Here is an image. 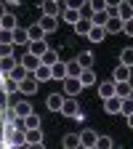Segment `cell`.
I'll use <instances>...</instances> for the list:
<instances>
[{
  "label": "cell",
  "instance_id": "cell-1",
  "mask_svg": "<svg viewBox=\"0 0 133 149\" xmlns=\"http://www.w3.org/2000/svg\"><path fill=\"white\" fill-rule=\"evenodd\" d=\"M37 6H40L43 16H48V19H59L67 3H59V0H45V3H37Z\"/></svg>",
  "mask_w": 133,
  "mask_h": 149
},
{
  "label": "cell",
  "instance_id": "cell-2",
  "mask_svg": "<svg viewBox=\"0 0 133 149\" xmlns=\"http://www.w3.org/2000/svg\"><path fill=\"white\" fill-rule=\"evenodd\" d=\"M109 13L120 16L123 22H133V3H128V0H117V8L109 11Z\"/></svg>",
  "mask_w": 133,
  "mask_h": 149
},
{
  "label": "cell",
  "instance_id": "cell-3",
  "mask_svg": "<svg viewBox=\"0 0 133 149\" xmlns=\"http://www.w3.org/2000/svg\"><path fill=\"white\" fill-rule=\"evenodd\" d=\"M123 24H125V22H123L120 16H115V13H109V19H107V24H104V32H107V35H120V32H123Z\"/></svg>",
  "mask_w": 133,
  "mask_h": 149
},
{
  "label": "cell",
  "instance_id": "cell-4",
  "mask_svg": "<svg viewBox=\"0 0 133 149\" xmlns=\"http://www.w3.org/2000/svg\"><path fill=\"white\" fill-rule=\"evenodd\" d=\"M80 6H83V3H80ZM80 6H64V11H61V19H64L67 24H72V27H75V24L80 22Z\"/></svg>",
  "mask_w": 133,
  "mask_h": 149
},
{
  "label": "cell",
  "instance_id": "cell-5",
  "mask_svg": "<svg viewBox=\"0 0 133 149\" xmlns=\"http://www.w3.org/2000/svg\"><path fill=\"white\" fill-rule=\"evenodd\" d=\"M80 91H83V85H80L77 77H67L64 80V99H75Z\"/></svg>",
  "mask_w": 133,
  "mask_h": 149
},
{
  "label": "cell",
  "instance_id": "cell-6",
  "mask_svg": "<svg viewBox=\"0 0 133 149\" xmlns=\"http://www.w3.org/2000/svg\"><path fill=\"white\" fill-rule=\"evenodd\" d=\"M96 139H99V133L96 130H80V149H93L96 146Z\"/></svg>",
  "mask_w": 133,
  "mask_h": 149
},
{
  "label": "cell",
  "instance_id": "cell-7",
  "mask_svg": "<svg viewBox=\"0 0 133 149\" xmlns=\"http://www.w3.org/2000/svg\"><path fill=\"white\" fill-rule=\"evenodd\" d=\"M37 88H40V85H37V80L32 77V74L19 83V93H22V96H32V93H37Z\"/></svg>",
  "mask_w": 133,
  "mask_h": 149
},
{
  "label": "cell",
  "instance_id": "cell-8",
  "mask_svg": "<svg viewBox=\"0 0 133 149\" xmlns=\"http://www.w3.org/2000/svg\"><path fill=\"white\" fill-rule=\"evenodd\" d=\"M61 115H64V117H72V120H75V117L80 115V104L75 101V99H64V107H61Z\"/></svg>",
  "mask_w": 133,
  "mask_h": 149
},
{
  "label": "cell",
  "instance_id": "cell-9",
  "mask_svg": "<svg viewBox=\"0 0 133 149\" xmlns=\"http://www.w3.org/2000/svg\"><path fill=\"white\" fill-rule=\"evenodd\" d=\"M35 144H45L43 141V128L40 130H24V146H35Z\"/></svg>",
  "mask_w": 133,
  "mask_h": 149
},
{
  "label": "cell",
  "instance_id": "cell-10",
  "mask_svg": "<svg viewBox=\"0 0 133 149\" xmlns=\"http://www.w3.org/2000/svg\"><path fill=\"white\" fill-rule=\"evenodd\" d=\"M112 83H115V85H117V83H130V69L123 67V64L115 67V72H112Z\"/></svg>",
  "mask_w": 133,
  "mask_h": 149
},
{
  "label": "cell",
  "instance_id": "cell-11",
  "mask_svg": "<svg viewBox=\"0 0 133 149\" xmlns=\"http://www.w3.org/2000/svg\"><path fill=\"white\" fill-rule=\"evenodd\" d=\"M37 27L43 29V35H51V32L59 29V19H48V16H43L40 22H37Z\"/></svg>",
  "mask_w": 133,
  "mask_h": 149
},
{
  "label": "cell",
  "instance_id": "cell-12",
  "mask_svg": "<svg viewBox=\"0 0 133 149\" xmlns=\"http://www.w3.org/2000/svg\"><path fill=\"white\" fill-rule=\"evenodd\" d=\"M61 59H59V51H56V48H48L43 56H40V64L43 67H53V64H59Z\"/></svg>",
  "mask_w": 133,
  "mask_h": 149
},
{
  "label": "cell",
  "instance_id": "cell-13",
  "mask_svg": "<svg viewBox=\"0 0 133 149\" xmlns=\"http://www.w3.org/2000/svg\"><path fill=\"white\" fill-rule=\"evenodd\" d=\"M45 107L51 112H61V107H64V93H51L48 101H45Z\"/></svg>",
  "mask_w": 133,
  "mask_h": 149
},
{
  "label": "cell",
  "instance_id": "cell-14",
  "mask_svg": "<svg viewBox=\"0 0 133 149\" xmlns=\"http://www.w3.org/2000/svg\"><path fill=\"white\" fill-rule=\"evenodd\" d=\"M0 27H3V32H13V29L19 27V22H16V16H13L11 11H6L3 19H0Z\"/></svg>",
  "mask_w": 133,
  "mask_h": 149
},
{
  "label": "cell",
  "instance_id": "cell-15",
  "mask_svg": "<svg viewBox=\"0 0 133 149\" xmlns=\"http://www.w3.org/2000/svg\"><path fill=\"white\" fill-rule=\"evenodd\" d=\"M51 80H59V83L67 80V64H64V61H59V64L51 67Z\"/></svg>",
  "mask_w": 133,
  "mask_h": 149
},
{
  "label": "cell",
  "instance_id": "cell-16",
  "mask_svg": "<svg viewBox=\"0 0 133 149\" xmlns=\"http://www.w3.org/2000/svg\"><path fill=\"white\" fill-rule=\"evenodd\" d=\"M99 96L107 101V99H115V83L112 80H104V83H99Z\"/></svg>",
  "mask_w": 133,
  "mask_h": 149
},
{
  "label": "cell",
  "instance_id": "cell-17",
  "mask_svg": "<svg viewBox=\"0 0 133 149\" xmlns=\"http://www.w3.org/2000/svg\"><path fill=\"white\" fill-rule=\"evenodd\" d=\"M120 109H123V99H107L104 101V112H107V115H120Z\"/></svg>",
  "mask_w": 133,
  "mask_h": 149
},
{
  "label": "cell",
  "instance_id": "cell-18",
  "mask_svg": "<svg viewBox=\"0 0 133 149\" xmlns=\"http://www.w3.org/2000/svg\"><path fill=\"white\" fill-rule=\"evenodd\" d=\"M115 96L123 99V101H125V99H133V88H130V83H117V85H115Z\"/></svg>",
  "mask_w": 133,
  "mask_h": 149
},
{
  "label": "cell",
  "instance_id": "cell-19",
  "mask_svg": "<svg viewBox=\"0 0 133 149\" xmlns=\"http://www.w3.org/2000/svg\"><path fill=\"white\" fill-rule=\"evenodd\" d=\"M24 77H29V72H27V69H24L22 64H16V67L11 69V74H8V80H11V83H16V85L22 83Z\"/></svg>",
  "mask_w": 133,
  "mask_h": 149
},
{
  "label": "cell",
  "instance_id": "cell-20",
  "mask_svg": "<svg viewBox=\"0 0 133 149\" xmlns=\"http://www.w3.org/2000/svg\"><path fill=\"white\" fill-rule=\"evenodd\" d=\"M13 115H16L19 120H24V117H29V115H32V104H29V101H19V104L13 107Z\"/></svg>",
  "mask_w": 133,
  "mask_h": 149
},
{
  "label": "cell",
  "instance_id": "cell-21",
  "mask_svg": "<svg viewBox=\"0 0 133 149\" xmlns=\"http://www.w3.org/2000/svg\"><path fill=\"white\" fill-rule=\"evenodd\" d=\"M61 146L64 149H80V133H67L61 139Z\"/></svg>",
  "mask_w": 133,
  "mask_h": 149
},
{
  "label": "cell",
  "instance_id": "cell-22",
  "mask_svg": "<svg viewBox=\"0 0 133 149\" xmlns=\"http://www.w3.org/2000/svg\"><path fill=\"white\" fill-rule=\"evenodd\" d=\"M11 37H13V45H29V40H27V29H24V27H16V29L11 32Z\"/></svg>",
  "mask_w": 133,
  "mask_h": 149
},
{
  "label": "cell",
  "instance_id": "cell-23",
  "mask_svg": "<svg viewBox=\"0 0 133 149\" xmlns=\"http://www.w3.org/2000/svg\"><path fill=\"white\" fill-rule=\"evenodd\" d=\"M77 80H80L83 88H91V85H96V72H93V69H83V74Z\"/></svg>",
  "mask_w": 133,
  "mask_h": 149
},
{
  "label": "cell",
  "instance_id": "cell-24",
  "mask_svg": "<svg viewBox=\"0 0 133 149\" xmlns=\"http://www.w3.org/2000/svg\"><path fill=\"white\" fill-rule=\"evenodd\" d=\"M19 64H22V67H24V69L32 74L37 67H40V59H35V56H29V53H27V56H22V61H19Z\"/></svg>",
  "mask_w": 133,
  "mask_h": 149
},
{
  "label": "cell",
  "instance_id": "cell-25",
  "mask_svg": "<svg viewBox=\"0 0 133 149\" xmlns=\"http://www.w3.org/2000/svg\"><path fill=\"white\" fill-rule=\"evenodd\" d=\"M45 51H48V43H45V40H40V43H29V51H27V53H29V56H35V59H40Z\"/></svg>",
  "mask_w": 133,
  "mask_h": 149
},
{
  "label": "cell",
  "instance_id": "cell-26",
  "mask_svg": "<svg viewBox=\"0 0 133 149\" xmlns=\"http://www.w3.org/2000/svg\"><path fill=\"white\" fill-rule=\"evenodd\" d=\"M22 123H24V130H40V128H43V123H40V117H37V115H35V112H32V115H29V117H24Z\"/></svg>",
  "mask_w": 133,
  "mask_h": 149
},
{
  "label": "cell",
  "instance_id": "cell-27",
  "mask_svg": "<svg viewBox=\"0 0 133 149\" xmlns=\"http://www.w3.org/2000/svg\"><path fill=\"white\" fill-rule=\"evenodd\" d=\"M32 77L37 80V85H40V83H45V80H51V67H43V64H40V67L32 72Z\"/></svg>",
  "mask_w": 133,
  "mask_h": 149
},
{
  "label": "cell",
  "instance_id": "cell-28",
  "mask_svg": "<svg viewBox=\"0 0 133 149\" xmlns=\"http://www.w3.org/2000/svg\"><path fill=\"white\" fill-rule=\"evenodd\" d=\"M27 40H29V43H40V40H43V29L37 27V24H29V27H27Z\"/></svg>",
  "mask_w": 133,
  "mask_h": 149
},
{
  "label": "cell",
  "instance_id": "cell-29",
  "mask_svg": "<svg viewBox=\"0 0 133 149\" xmlns=\"http://www.w3.org/2000/svg\"><path fill=\"white\" fill-rule=\"evenodd\" d=\"M104 37H107V32H104V27H91V32H88V40L91 43H104Z\"/></svg>",
  "mask_w": 133,
  "mask_h": 149
},
{
  "label": "cell",
  "instance_id": "cell-30",
  "mask_svg": "<svg viewBox=\"0 0 133 149\" xmlns=\"http://www.w3.org/2000/svg\"><path fill=\"white\" fill-rule=\"evenodd\" d=\"M16 64H19V61L13 59V56H6V59H0V74H6V77H8L11 69H13Z\"/></svg>",
  "mask_w": 133,
  "mask_h": 149
},
{
  "label": "cell",
  "instance_id": "cell-31",
  "mask_svg": "<svg viewBox=\"0 0 133 149\" xmlns=\"http://www.w3.org/2000/svg\"><path fill=\"white\" fill-rule=\"evenodd\" d=\"M77 64H80L83 69H93V53H91V51L77 53Z\"/></svg>",
  "mask_w": 133,
  "mask_h": 149
},
{
  "label": "cell",
  "instance_id": "cell-32",
  "mask_svg": "<svg viewBox=\"0 0 133 149\" xmlns=\"http://www.w3.org/2000/svg\"><path fill=\"white\" fill-rule=\"evenodd\" d=\"M120 64H123V67H128V69L133 67V45H128V48H123V51H120Z\"/></svg>",
  "mask_w": 133,
  "mask_h": 149
},
{
  "label": "cell",
  "instance_id": "cell-33",
  "mask_svg": "<svg viewBox=\"0 0 133 149\" xmlns=\"http://www.w3.org/2000/svg\"><path fill=\"white\" fill-rule=\"evenodd\" d=\"M64 64H67V77H80V74H83V67L77 64V59L64 61Z\"/></svg>",
  "mask_w": 133,
  "mask_h": 149
},
{
  "label": "cell",
  "instance_id": "cell-34",
  "mask_svg": "<svg viewBox=\"0 0 133 149\" xmlns=\"http://www.w3.org/2000/svg\"><path fill=\"white\" fill-rule=\"evenodd\" d=\"M91 22H88V19H80V22L77 24H75V32H77V35H83V37H88V32H91Z\"/></svg>",
  "mask_w": 133,
  "mask_h": 149
},
{
  "label": "cell",
  "instance_id": "cell-35",
  "mask_svg": "<svg viewBox=\"0 0 133 149\" xmlns=\"http://www.w3.org/2000/svg\"><path fill=\"white\" fill-rule=\"evenodd\" d=\"M93 149H115V141H112L109 136H99L96 139V146Z\"/></svg>",
  "mask_w": 133,
  "mask_h": 149
},
{
  "label": "cell",
  "instance_id": "cell-36",
  "mask_svg": "<svg viewBox=\"0 0 133 149\" xmlns=\"http://www.w3.org/2000/svg\"><path fill=\"white\" fill-rule=\"evenodd\" d=\"M107 19H109V11H101V13H93L91 24H93V27H104V24H107Z\"/></svg>",
  "mask_w": 133,
  "mask_h": 149
},
{
  "label": "cell",
  "instance_id": "cell-37",
  "mask_svg": "<svg viewBox=\"0 0 133 149\" xmlns=\"http://www.w3.org/2000/svg\"><path fill=\"white\" fill-rule=\"evenodd\" d=\"M88 6H91L93 13H101V11H107V0H91Z\"/></svg>",
  "mask_w": 133,
  "mask_h": 149
},
{
  "label": "cell",
  "instance_id": "cell-38",
  "mask_svg": "<svg viewBox=\"0 0 133 149\" xmlns=\"http://www.w3.org/2000/svg\"><path fill=\"white\" fill-rule=\"evenodd\" d=\"M120 115H125V117H128V115H133V99H125V101H123Z\"/></svg>",
  "mask_w": 133,
  "mask_h": 149
},
{
  "label": "cell",
  "instance_id": "cell-39",
  "mask_svg": "<svg viewBox=\"0 0 133 149\" xmlns=\"http://www.w3.org/2000/svg\"><path fill=\"white\" fill-rule=\"evenodd\" d=\"M0 45H13V37H11V32H0Z\"/></svg>",
  "mask_w": 133,
  "mask_h": 149
},
{
  "label": "cell",
  "instance_id": "cell-40",
  "mask_svg": "<svg viewBox=\"0 0 133 149\" xmlns=\"http://www.w3.org/2000/svg\"><path fill=\"white\" fill-rule=\"evenodd\" d=\"M123 32H125L128 37H133V22H125V24H123Z\"/></svg>",
  "mask_w": 133,
  "mask_h": 149
},
{
  "label": "cell",
  "instance_id": "cell-41",
  "mask_svg": "<svg viewBox=\"0 0 133 149\" xmlns=\"http://www.w3.org/2000/svg\"><path fill=\"white\" fill-rule=\"evenodd\" d=\"M6 109H8V107H6V96H3V93H0V117L6 115Z\"/></svg>",
  "mask_w": 133,
  "mask_h": 149
},
{
  "label": "cell",
  "instance_id": "cell-42",
  "mask_svg": "<svg viewBox=\"0 0 133 149\" xmlns=\"http://www.w3.org/2000/svg\"><path fill=\"white\" fill-rule=\"evenodd\" d=\"M27 149H45V144H35V146H27Z\"/></svg>",
  "mask_w": 133,
  "mask_h": 149
},
{
  "label": "cell",
  "instance_id": "cell-43",
  "mask_svg": "<svg viewBox=\"0 0 133 149\" xmlns=\"http://www.w3.org/2000/svg\"><path fill=\"white\" fill-rule=\"evenodd\" d=\"M128 128L133 130V115H128Z\"/></svg>",
  "mask_w": 133,
  "mask_h": 149
},
{
  "label": "cell",
  "instance_id": "cell-44",
  "mask_svg": "<svg viewBox=\"0 0 133 149\" xmlns=\"http://www.w3.org/2000/svg\"><path fill=\"white\" fill-rule=\"evenodd\" d=\"M3 13H6V8H3V3H0V19H3Z\"/></svg>",
  "mask_w": 133,
  "mask_h": 149
},
{
  "label": "cell",
  "instance_id": "cell-45",
  "mask_svg": "<svg viewBox=\"0 0 133 149\" xmlns=\"http://www.w3.org/2000/svg\"><path fill=\"white\" fill-rule=\"evenodd\" d=\"M0 146H3V136H0Z\"/></svg>",
  "mask_w": 133,
  "mask_h": 149
},
{
  "label": "cell",
  "instance_id": "cell-46",
  "mask_svg": "<svg viewBox=\"0 0 133 149\" xmlns=\"http://www.w3.org/2000/svg\"><path fill=\"white\" fill-rule=\"evenodd\" d=\"M0 32H3V27H0Z\"/></svg>",
  "mask_w": 133,
  "mask_h": 149
}]
</instances>
